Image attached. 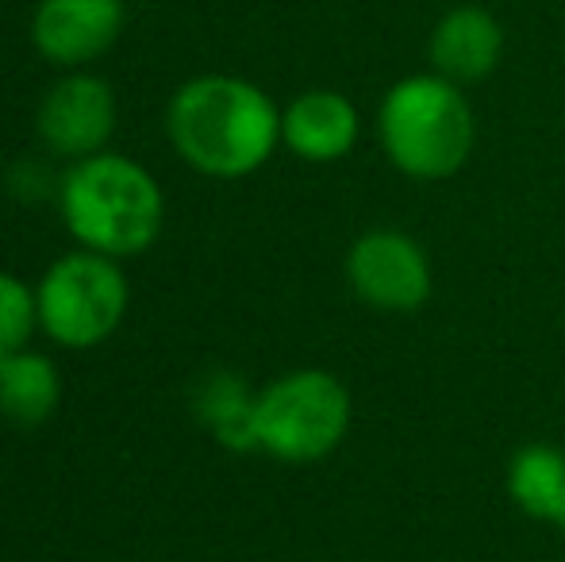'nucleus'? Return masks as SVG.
<instances>
[{
  "label": "nucleus",
  "mask_w": 565,
  "mask_h": 562,
  "mask_svg": "<svg viewBox=\"0 0 565 562\" xmlns=\"http://www.w3.org/2000/svg\"><path fill=\"white\" fill-rule=\"evenodd\" d=\"M166 131L196 173L238 181L258 173L281 147V108L246 77L201 74L173 93Z\"/></svg>",
  "instance_id": "nucleus-1"
},
{
  "label": "nucleus",
  "mask_w": 565,
  "mask_h": 562,
  "mask_svg": "<svg viewBox=\"0 0 565 562\" xmlns=\"http://www.w3.org/2000/svg\"><path fill=\"white\" fill-rule=\"evenodd\" d=\"M558 528H562V532H565V509H562V520H558Z\"/></svg>",
  "instance_id": "nucleus-15"
},
{
  "label": "nucleus",
  "mask_w": 565,
  "mask_h": 562,
  "mask_svg": "<svg viewBox=\"0 0 565 562\" xmlns=\"http://www.w3.org/2000/svg\"><path fill=\"white\" fill-rule=\"evenodd\" d=\"M39 328L35 285L0 271V354L23 351Z\"/></svg>",
  "instance_id": "nucleus-14"
},
{
  "label": "nucleus",
  "mask_w": 565,
  "mask_h": 562,
  "mask_svg": "<svg viewBox=\"0 0 565 562\" xmlns=\"http://www.w3.org/2000/svg\"><path fill=\"white\" fill-rule=\"evenodd\" d=\"M347 282L377 312H416L431 300L435 271L427 251L396 227H373L347 251Z\"/></svg>",
  "instance_id": "nucleus-6"
},
{
  "label": "nucleus",
  "mask_w": 565,
  "mask_h": 562,
  "mask_svg": "<svg viewBox=\"0 0 565 562\" xmlns=\"http://www.w3.org/2000/svg\"><path fill=\"white\" fill-rule=\"evenodd\" d=\"M508 494L520 512L558 524L565 509V455L551 443H527L508 466Z\"/></svg>",
  "instance_id": "nucleus-12"
},
{
  "label": "nucleus",
  "mask_w": 565,
  "mask_h": 562,
  "mask_svg": "<svg viewBox=\"0 0 565 562\" xmlns=\"http://www.w3.org/2000/svg\"><path fill=\"white\" fill-rule=\"evenodd\" d=\"M362 116L339 89H308L292 97L281 113V142L305 162H339L358 147Z\"/></svg>",
  "instance_id": "nucleus-10"
},
{
  "label": "nucleus",
  "mask_w": 565,
  "mask_h": 562,
  "mask_svg": "<svg viewBox=\"0 0 565 562\" xmlns=\"http://www.w3.org/2000/svg\"><path fill=\"white\" fill-rule=\"evenodd\" d=\"M377 139L404 178L447 181L473 155L477 116L461 85L424 70L385 89L377 105Z\"/></svg>",
  "instance_id": "nucleus-3"
},
{
  "label": "nucleus",
  "mask_w": 565,
  "mask_h": 562,
  "mask_svg": "<svg viewBox=\"0 0 565 562\" xmlns=\"http://www.w3.org/2000/svg\"><path fill=\"white\" fill-rule=\"evenodd\" d=\"M62 370L43 351L0 354V416L12 424L35 427L58 413Z\"/></svg>",
  "instance_id": "nucleus-11"
},
{
  "label": "nucleus",
  "mask_w": 565,
  "mask_h": 562,
  "mask_svg": "<svg viewBox=\"0 0 565 562\" xmlns=\"http://www.w3.org/2000/svg\"><path fill=\"white\" fill-rule=\"evenodd\" d=\"M350 390L331 370H289L254 397L258 450L277 463H320L350 432Z\"/></svg>",
  "instance_id": "nucleus-4"
},
{
  "label": "nucleus",
  "mask_w": 565,
  "mask_h": 562,
  "mask_svg": "<svg viewBox=\"0 0 565 562\" xmlns=\"http://www.w3.org/2000/svg\"><path fill=\"white\" fill-rule=\"evenodd\" d=\"M254 397L243 385L238 374H212L196 393V413L209 424V432L216 435L231 450H254L258 435H254Z\"/></svg>",
  "instance_id": "nucleus-13"
},
{
  "label": "nucleus",
  "mask_w": 565,
  "mask_h": 562,
  "mask_svg": "<svg viewBox=\"0 0 565 562\" xmlns=\"http://www.w3.org/2000/svg\"><path fill=\"white\" fill-rule=\"evenodd\" d=\"M124 0H39L31 43L54 66H89L124 31Z\"/></svg>",
  "instance_id": "nucleus-8"
},
{
  "label": "nucleus",
  "mask_w": 565,
  "mask_h": 562,
  "mask_svg": "<svg viewBox=\"0 0 565 562\" xmlns=\"http://www.w3.org/2000/svg\"><path fill=\"white\" fill-rule=\"evenodd\" d=\"M58 212L77 247L135 258L154 247L166 224V197L142 162L116 150L77 158L58 185Z\"/></svg>",
  "instance_id": "nucleus-2"
},
{
  "label": "nucleus",
  "mask_w": 565,
  "mask_h": 562,
  "mask_svg": "<svg viewBox=\"0 0 565 562\" xmlns=\"http://www.w3.org/2000/svg\"><path fill=\"white\" fill-rule=\"evenodd\" d=\"M500 59H504V23L484 4L447 8L427 35L431 70L461 89L481 85L484 77L497 74Z\"/></svg>",
  "instance_id": "nucleus-9"
},
{
  "label": "nucleus",
  "mask_w": 565,
  "mask_h": 562,
  "mask_svg": "<svg viewBox=\"0 0 565 562\" xmlns=\"http://www.w3.org/2000/svg\"><path fill=\"white\" fill-rule=\"evenodd\" d=\"M39 136L62 158H89L108 147L116 131V93L97 74H66L39 105Z\"/></svg>",
  "instance_id": "nucleus-7"
},
{
  "label": "nucleus",
  "mask_w": 565,
  "mask_h": 562,
  "mask_svg": "<svg viewBox=\"0 0 565 562\" xmlns=\"http://www.w3.org/2000/svg\"><path fill=\"white\" fill-rule=\"evenodd\" d=\"M39 331L66 351H89L116 336L131 305V285L119 258L70 251L54 258L35 285Z\"/></svg>",
  "instance_id": "nucleus-5"
}]
</instances>
